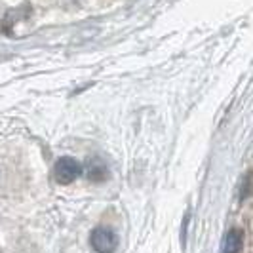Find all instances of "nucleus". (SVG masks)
Here are the masks:
<instances>
[{
  "label": "nucleus",
  "mask_w": 253,
  "mask_h": 253,
  "mask_svg": "<svg viewBox=\"0 0 253 253\" xmlns=\"http://www.w3.org/2000/svg\"><path fill=\"white\" fill-rule=\"evenodd\" d=\"M80 173H82V164L71 156H61L53 166V177L59 185H71L75 179L80 177Z\"/></svg>",
  "instance_id": "f257e3e1"
},
{
  "label": "nucleus",
  "mask_w": 253,
  "mask_h": 253,
  "mask_svg": "<svg viewBox=\"0 0 253 253\" xmlns=\"http://www.w3.org/2000/svg\"><path fill=\"white\" fill-rule=\"evenodd\" d=\"M89 244L93 248V252L97 253H113L118 248V236L116 232L107 227H97L91 230Z\"/></svg>",
  "instance_id": "f03ea898"
},
{
  "label": "nucleus",
  "mask_w": 253,
  "mask_h": 253,
  "mask_svg": "<svg viewBox=\"0 0 253 253\" xmlns=\"http://www.w3.org/2000/svg\"><path fill=\"white\" fill-rule=\"evenodd\" d=\"M242 246H244V232L238 230V228H230L225 238H223V244H221V252L223 253H240Z\"/></svg>",
  "instance_id": "7ed1b4c3"
},
{
  "label": "nucleus",
  "mask_w": 253,
  "mask_h": 253,
  "mask_svg": "<svg viewBox=\"0 0 253 253\" xmlns=\"http://www.w3.org/2000/svg\"><path fill=\"white\" fill-rule=\"evenodd\" d=\"M88 177L91 181H103V179L107 177V168L103 164L99 158H93V160H89L88 164Z\"/></svg>",
  "instance_id": "20e7f679"
}]
</instances>
